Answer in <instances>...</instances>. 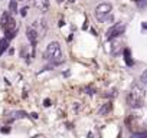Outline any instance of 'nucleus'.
<instances>
[{
    "label": "nucleus",
    "mask_w": 147,
    "mask_h": 138,
    "mask_svg": "<svg viewBox=\"0 0 147 138\" xmlns=\"http://www.w3.org/2000/svg\"><path fill=\"white\" fill-rule=\"evenodd\" d=\"M0 27H2V30H3L6 39H9V40L13 39V38L16 36L18 30H19L18 23H16V20L13 19V16H12L10 12H5V13L2 15V19H0Z\"/></svg>",
    "instance_id": "obj_1"
},
{
    "label": "nucleus",
    "mask_w": 147,
    "mask_h": 138,
    "mask_svg": "<svg viewBox=\"0 0 147 138\" xmlns=\"http://www.w3.org/2000/svg\"><path fill=\"white\" fill-rule=\"evenodd\" d=\"M144 99H146V92H144V89L140 86V85H137V84H134L133 86H131V89H130V92L127 94V105L130 107V108H141L143 105H144Z\"/></svg>",
    "instance_id": "obj_2"
},
{
    "label": "nucleus",
    "mask_w": 147,
    "mask_h": 138,
    "mask_svg": "<svg viewBox=\"0 0 147 138\" xmlns=\"http://www.w3.org/2000/svg\"><path fill=\"white\" fill-rule=\"evenodd\" d=\"M45 58H46L51 63H53V65H59V63H62V60H63V55H62L61 45H59L58 42H51V43L46 46Z\"/></svg>",
    "instance_id": "obj_3"
},
{
    "label": "nucleus",
    "mask_w": 147,
    "mask_h": 138,
    "mask_svg": "<svg viewBox=\"0 0 147 138\" xmlns=\"http://www.w3.org/2000/svg\"><path fill=\"white\" fill-rule=\"evenodd\" d=\"M111 10H113V6H111L110 3H101V5H98V6L95 7L94 16H95L100 22H104V20L110 16Z\"/></svg>",
    "instance_id": "obj_4"
},
{
    "label": "nucleus",
    "mask_w": 147,
    "mask_h": 138,
    "mask_svg": "<svg viewBox=\"0 0 147 138\" xmlns=\"http://www.w3.org/2000/svg\"><path fill=\"white\" fill-rule=\"evenodd\" d=\"M124 30H125V25H123V23H117V25L111 26V27L107 30V39H114V38L123 35Z\"/></svg>",
    "instance_id": "obj_5"
},
{
    "label": "nucleus",
    "mask_w": 147,
    "mask_h": 138,
    "mask_svg": "<svg viewBox=\"0 0 147 138\" xmlns=\"http://www.w3.org/2000/svg\"><path fill=\"white\" fill-rule=\"evenodd\" d=\"M26 36L32 45V55H35V50H36V45H38V32L33 29V27H28L26 30Z\"/></svg>",
    "instance_id": "obj_6"
},
{
    "label": "nucleus",
    "mask_w": 147,
    "mask_h": 138,
    "mask_svg": "<svg viewBox=\"0 0 147 138\" xmlns=\"http://www.w3.org/2000/svg\"><path fill=\"white\" fill-rule=\"evenodd\" d=\"M33 5H35V7L40 12V13H46L48 10H49V0H35L33 2Z\"/></svg>",
    "instance_id": "obj_7"
},
{
    "label": "nucleus",
    "mask_w": 147,
    "mask_h": 138,
    "mask_svg": "<svg viewBox=\"0 0 147 138\" xmlns=\"http://www.w3.org/2000/svg\"><path fill=\"white\" fill-rule=\"evenodd\" d=\"M113 111V102L110 101V102H107V104H104L101 108H100V111H98V115H107V114H110Z\"/></svg>",
    "instance_id": "obj_8"
},
{
    "label": "nucleus",
    "mask_w": 147,
    "mask_h": 138,
    "mask_svg": "<svg viewBox=\"0 0 147 138\" xmlns=\"http://www.w3.org/2000/svg\"><path fill=\"white\" fill-rule=\"evenodd\" d=\"M125 125L133 131V129L137 127V118H136V115H128V117L125 118Z\"/></svg>",
    "instance_id": "obj_9"
},
{
    "label": "nucleus",
    "mask_w": 147,
    "mask_h": 138,
    "mask_svg": "<svg viewBox=\"0 0 147 138\" xmlns=\"http://www.w3.org/2000/svg\"><path fill=\"white\" fill-rule=\"evenodd\" d=\"M7 48H9V39H6V38L0 39V56H2V55L6 52Z\"/></svg>",
    "instance_id": "obj_10"
},
{
    "label": "nucleus",
    "mask_w": 147,
    "mask_h": 138,
    "mask_svg": "<svg viewBox=\"0 0 147 138\" xmlns=\"http://www.w3.org/2000/svg\"><path fill=\"white\" fill-rule=\"evenodd\" d=\"M124 60L128 66H133L134 65V60L131 59V55H130V49H124Z\"/></svg>",
    "instance_id": "obj_11"
},
{
    "label": "nucleus",
    "mask_w": 147,
    "mask_h": 138,
    "mask_svg": "<svg viewBox=\"0 0 147 138\" xmlns=\"http://www.w3.org/2000/svg\"><path fill=\"white\" fill-rule=\"evenodd\" d=\"M9 10H10V13H18V5H16V0H10Z\"/></svg>",
    "instance_id": "obj_12"
},
{
    "label": "nucleus",
    "mask_w": 147,
    "mask_h": 138,
    "mask_svg": "<svg viewBox=\"0 0 147 138\" xmlns=\"http://www.w3.org/2000/svg\"><path fill=\"white\" fill-rule=\"evenodd\" d=\"M140 81H141V82H143V84L147 86V69H146V71L141 74V76H140Z\"/></svg>",
    "instance_id": "obj_13"
},
{
    "label": "nucleus",
    "mask_w": 147,
    "mask_h": 138,
    "mask_svg": "<svg viewBox=\"0 0 147 138\" xmlns=\"http://www.w3.org/2000/svg\"><path fill=\"white\" fill-rule=\"evenodd\" d=\"M137 6H138L140 9H146V7H147V0H138Z\"/></svg>",
    "instance_id": "obj_14"
},
{
    "label": "nucleus",
    "mask_w": 147,
    "mask_h": 138,
    "mask_svg": "<svg viewBox=\"0 0 147 138\" xmlns=\"http://www.w3.org/2000/svg\"><path fill=\"white\" fill-rule=\"evenodd\" d=\"M134 138H147V132H138L134 135Z\"/></svg>",
    "instance_id": "obj_15"
},
{
    "label": "nucleus",
    "mask_w": 147,
    "mask_h": 138,
    "mask_svg": "<svg viewBox=\"0 0 147 138\" xmlns=\"http://www.w3.org/2000/svg\"><path fill=\"white\" fill-rule=\"evenodd\" d=\"M26 12H28V7H23V9L20 10V15H22V16H26Z\"/></svg>",
    "instance_id": "obj_16"
},
{
    "label": "nucleus",
    "mask_w": 147,
    "mask_h": 138,
    "mask_svg": "<svg viewBox=\"0 0 147 138\" xmlns=\"http://www.w3.org/2000/svg\"><path fill=\"white\" fill-rule=\"evenodd\" d=\"M45 105L49 107V105H51V101H49V99H45Z\"/></svg>",
    "instance_id": "obj_17"
},
{
    "label": "nucleus",
    "mask_w": 147,
    "mask_h": 138,
    "mask_svg": "<svg viewBox=\"0 0 147 138\" xmlns=\"http://www.w3.org/2000/svg\"><path fill=\"white\" fill-rule=\"evenodd\" d=\"M143 30H147V22L143 23Z\"/></svg>",
    "instance_id": "obj_18"
},
{
    "label": "nucleus",
    "mask_w": 147,
    "mask_h": 138,
    "mask_svg": "<svg viewBox=\"0 0 147 138\" xmlns=\"http://www.w3.org/2000/svg\"><path fill=\"white\" fill-rule=\"evenodd\" d=\"M33 138H45V137H43V135H35Z\"/></svg>",
    "instance_id": "obj_19"
},
{
    "label": "nucleus",
    "mask_w": 147,
    "mask_h": 138,
    "mask_svg": "<svg viewBox=\"0 0 147 138\" xmlns=\"http://www.w3.org/2000/svg\"><path fill=\"white\" fill-rule=\"evenodd\" d=\"M69 2H75V0H69Z\"/></svg>",
    "instance_id": "obj_20"
}]
</instances>
